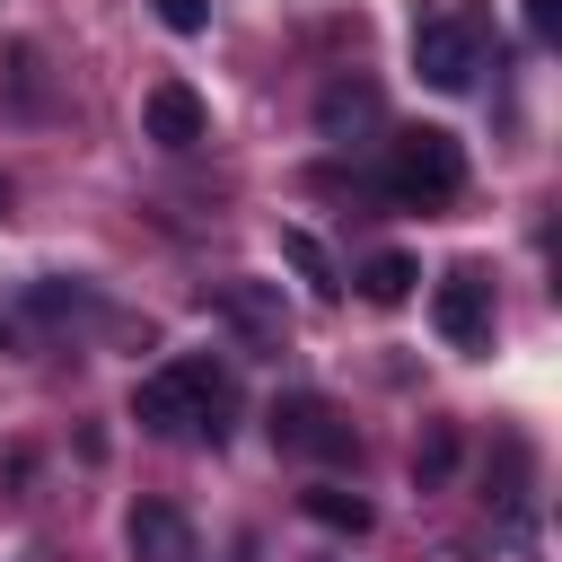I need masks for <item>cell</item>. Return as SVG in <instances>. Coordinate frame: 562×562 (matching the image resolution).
<instances>
[{"label":"cell","instance_id":"obj_1","mask_svg":"<svg viewBox=\"0 0 562 562\" xmlns=\"http://www.w3.org/2000/svg\"><path fill=\"white\" fill-rule=\"evenodd\" d=\"M228 404H237V386H228L220 360H167V369H149L132 386V413L158 439H211L220 448L228 439Z\"/></svg>","mask_w":562,"mask_h":562},{"label":"cell","instance_id":"obj_2","mask_svg":"<svg viewBox=\"0 0 562 562\" xmlns=\"http://www.w3.org/2000/svg\"><path fill=\"white\" fill-rule=\"evenodd\" d=\"M386 193H395L404 211H439V202H457V193H465V140L439 132V123L395 132V140H386Z\"/></svg>","mask_w":562,"mask_h":562},{"label":"cell","instance_id":"obj_3","mask_svg":"<svg viewBox=\"0 0 562 562\" xmlns=\"http://www.w3.org/2000/svg\"><path fill=\"white\" fill-rule=\"evenodd\" d=\"M413 70L430 79V88H474V70H483V9H430V18H413Z\"/></svg>","mask_w":562,"mask_h":562},{"label":"cell","instance_id":"obj_4","mask_svg":"<svg viewBox=\"0 0 562 562\" xmlns=\"http://www.w3.org/2000/svg\"><path fill=\"white\" fill-rule=\"evenodd\" d=\"M272 448H281V457H316V465H342L360 439H351V422H342L325 395H281V404H272Z\"/></svg>","mask_w":562,"mask_h":562},{"label":"cell","instance_id":"obj_5","mask_svg":"<svg viewBox=\"0 0 562 562\" xmlns=\"http://www.w3.org/2000/svg\"><path fill=\"white\" fill-rule=\"evenodd\" d=\"M430 325H439L448 351H492V281H483L474 263L439 272V290H430Z\"/></svg>","mask_w":562,"mask_h":562},{"label":"cell","instance_id":"obj_6","mask_svg":"<svg viewBox=\"0 0 562 562\" xmlns=\"http://www.w3.org/2000/svg\"><path fill=\"white\" fill-rule=\"evenodd\" d=\"M140 123H149L158 149H202V140H211V105H202L184 79H158L149 105H140Z\"/></svg>","mask_w":562,"mask_h":562},{"label":"cell","instance_id":"obj_7","mask_svg":"<svg viewBox=\"0 0 562 562\" xmlns=\"http://www.w3.org/2000/svg\"><path fill=\"white\" fill-rule=\"evenodd\" d=\"M123 544H132V562H193V527H184V509H167V501H140V509L123 518Z\"/></svg>","mask_w":562,"mask_h":562},{"label":"cell","instance_id":"obj_8","mask_svg":"<svg viewBox=\"0 0 562 562\" xmlns=\"http://www.w3.org/2000/svg\"><path fill=\"white\" fill-rule=\"evenodd\" d=\"M378 123V88L369 79H334L325 97H316V132L325 140H351V132H369Z\"/></svg>","mask_w":562,"mask_h":562},{"label":"cell","instance_id":"obj_9","mask_svg":"<svg viewBox=\"0 0 562 562\" xmlns=\"http://www.w3.org/2000/svg\"><path fill=\"white\" fill-rule=\"evenodd\" d=\"M413 281H422V263H413V255H395V246L360 263V299H369V307H404V299H413Z\"/></svg>","mask_w":562,"mask_h":562},{"label":"cell","instance_id":"obj_10","mask_svg":"<svg viewBox=\"0 0 562 562\" xmlns=\"http://www.w3.org/2000/svg\"><path fill=\"white\" fill-rule=\"evenodd\" d=\"M299 509H307L316 527H334V536H369V501H360V492H342V483L299 492Z\"/></svg>","mask_w":562,"mask_h":562},{"label":"cell","instance_id":"obj_11","mask_svg":"<svg viewBox=\"0 0 562 562\" xmlns=\"http://www.w3.org/2000/svg\"><path fill=\"white\" fill-rule=\"evenodd\" d=\"M281 255L299 263V281H307L316 299H334V290H342V272H334V255H325V246H316L307 228H281Z\"/></svg>","mask_w":562,"mask_h":562},{"label":"cell","instance_id":"obj_12","mask_svg":"<svg viewBox=\"0 0 562 562\" xmlns=\"http://www.w3.org/2000/svg\"><path fill=\"white\" fill-rule=\"evenodd\" d=\"M448 474H457V422H430V430H422V448H413V483H422V492H439Z\"/></svg>","mask_w":562,"mask_h":562},{"label":"cell","instance_id":"obj_13","mask_svg":"<svg viewBox=\"0 0 562 562\" xmlns=\"http://www.w3.org/2000/svg\"><path fill=\"white\" fill-rule=\"evenodd\" d=\"M220 307H228L237 325H255V334H272V325H281V299H272V290H255V281H220Z\"/></svg>","mask_w":562,"mask_h":562},{"label":"cell","instance_id":"obj_14","mask_svg":"<svg viewBox=\"0 0 562 562\" xmlns=\"http://www.w3.org/2000/svg\"><path fill=\"white\" fill-rule=\"evenodd\" d=\"M158 18H167L176 35H202V26H211V0H158Z\"/></svg>","mask_w":562,"mask_h":562},{"label":"cell","instance_id":"obj_15","mask_svg":"<svg viewBox=\"0 0 562 562\" xmlns=\"http://www.w3.org/2000/svg\"><path fill=\"white\" fill-rule=\"evenodd\" d=\"M518 9H527V35H536V44L562 35V0H518Z\"/></svg>","mask_w":562,"mask_h":562},{"label":"cell","instance_id":"obj_16","mask_svg":"<svg viewBox=\"0 0 562 562\" xmlns=\"http://www.w3.org/2000/svg\"><path fill=\"white\" fill-rule=\"evenodd\" d=\"M0 202H9V184H0Z\"/></svg>","mask_w":562,"mask_h":562}]
</instances>
